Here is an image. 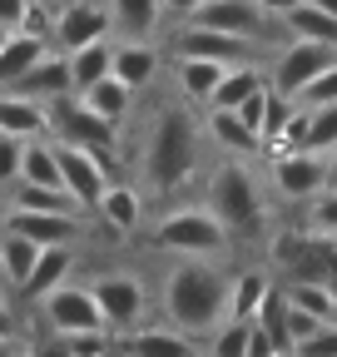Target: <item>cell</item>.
<instances>
[{
    "label": "cell",
    "mask_w": 337,
    "mask_h": 357,
    "mask_svg": "<svg viewBox=\"0 0 337 357\" xmlns=\"http://www.w3.org/2000/svg\"><path fill=\"white\" fill-rule=\"evenodd\" d=\"M224 307H228V273H224L219 263L179 258L174 268H168V283H164L168 328H179L184 337L214 333L224 323Z\"/></svg>",
    "instance_id": "6da1fadb"
},
{
    "label": "cell",
    "mask_w": 337,
    "mask_h": 357,
    "mask_svg": "<svg viewBox=\"0 0 337 357\" xmlns=\"http://www.w3.org/2000/svg\"><path fill=\"white\" fill-rule=\"evenodd\" d=\"M139 164H144L149 189H159V194L184 189L198 174V119H194L189 105H168V109L154 114Z\"/></svg>",
    "instance_id": "7a4b0ae2"
},
{
    "label": "cell",
    "mask_w": 337,
    "mask_h": 357,
    "mask_svg": "<svg viewBox=\"0 0 337 357\" xmlns=\"http://www.w3.org/2000/svg\"><path fill=\"white\" fill-rule=\"evenodd\" d=\"M203 208L224 223L228 238H238V234L253 238V234L263 229V218H268V204H263L258 178H253V169L238 164V159H228V164H219L214 174H208V204Z\"/></svg>",
    "instance_id": "3957f363"
},
{
    "label": "cell",
    "mask_w": 337,
    "mask_h": 357,
    "mask_svg": "<svg viewBox=\"0 0 337 357\" xmlns=\"http://www.w3.org/2000/svg\"><path fill=\"white\" fill-rule=\"evenodd\" d=\"M228 234L224 223L208 213L203 204H189V208H174L154 223V248L174 253V258H203V263H219L228 253Z\"/></svg>",
    "instance_id": "277c9868"
},
{
    "label": "cell",
    "mask_w": 337,
    "mask_h": 357,
    "mask_svg": "<svg viewBox=\"0 0 337 357\" xmlns=\"http://www.w3.org/2000/svg\"><path fill=\"white\" fill-rule=\"evenodd\" d=\"M45 134L55 144H75V149H90L104 169L114 164V129L104 124V119H95L90 109H84L75 95H65V100H55V105H45Z\"/></svg>",
    "instance_id": "5b68a950"
},
{
    "label": "cell",
    "mask_w": 337,
    "mask_h": 357,
    "mask_svg": "<svg viewBox=\"0 0 337 357\" xmlns=\"http://www.w3.org/2000/svg\"><path fill=\"white\" fill-rule=\"evenodd\" d=\"M189 25L219 30V35H233V40H248V45H258L268 30H283L268 10L253 6V0H203V6L189 15Z\"/></svg>",
    "instance_id": "8992f818"
},
{
    "label": "cell",
    "mask_w": 337,
    "mask_h": 357,
    "mask_svg": "<svg viewBox=\"0 0 337 357\" xmlns=\"http://www.w3.org/2000/svg\"><path fill=\"white\" fill-rule=\"evenodd\" d=\"M332 60H337L332 45L288 40L283 50H278V60H273V70H268V89H273V95H283V100H298V89H303L318 70H327Z\"/></svg>",
    "instance_id": "52a82bcc"
},
{
    "label": "cell",
    "mask_w": 337,
    "mask_h": 357,
    "mask_svg": "<svg viewBox=\"0 0 337 357\" xmlns=\"http://www.w3.org/2000/svg\"><path fill=\"white\" fill-rule=\"evenodd\" d=\"M40 312H45V323H50L60 337L109 333L104 318H100V307H95V298H90V288H79V283H60V288H50L45 298H40Z\"/></svg>",
    "instance_id": "ba28073f"
},
{
    "label": "cell",
    "mask_w": 337,
    "mask_h": 357,
    "mask_svg": "<svg viewBox=\"0 0 337 357\" xmlns=\"http://www.w3.org/2000/svg\"><path fill=\"white\" fill-rule=\"evenodd\" d=\"M90 298H95L109 333H130L139 323V312H144V283L134 273H100L90 283Z\"/></svg>",
    "instance_id": "9c48e42d"
},
{
    "label": "cell",
    "mask_w": 337,
    "mask_h": 357,
    "mask_svg": "<svg viewBox=\"0 0 337 357\" xmlns=\"http://www.w3.org/2000/svg\"><path fill=\"white\" fill-rule=\"evenodd\" d=\"M95 40H109V10L100 0H70L60 15H50V45L60 55L79 50V45H95Z\"/></svg>",
    "instance_id": "30bf717a"
},
{
    "label": "cell",
    "mask_w": 337,
    "mask_h": 357,
    "mask_svg": "<svg viewBox=\"0 0 337 357\" xmlns=\"http://www.w3.org/2000/svg\"><path fill=\"white\" fill-rule=\"evenodd\" d=\"M55 144V139H50ZM55 164H60V189L79 204V208H95L104 184H109V169L90 154V149H75V144H55Z\"/></svg>",
    "instance_id": "8fae6325"
},
{
    "label": "cell",
    "mask_w": 337,
    "mask_h": 357,
    "mask_svg": "<svg viewBox=\"0 0 337 357\" xmlns=\"http://www.w3.org/2000/svg\"><path fill=\"white\" fill-rule=\"evenodd\" d=\"M273 184H278L283 199H318L327 189V159L303 154V149L273 154Z\"/></svg>",
    "instance_id": "7c38bea8"
},
{
    "label": "cell",
    "mask_w": 337,
    "mask_h": 357,
    "mask_svg": "<svg viewBox=\"0 0 337 357\" xmlns=\"http://www.w3.org/2000/svg\"><path fill=\"white\" fill-rule=\"evenodd\" d=\"M0 229L30 238L35 248H55V243H75V238H79V218H70V213H25V208H6V213H0Z\"/></svg>",
    "instance_id": "4fadbf2b"
},
{
    "label": "cell",
    "mask_w": 337,
    "mask_h": 357,
    "mask_svg": "<svg viewBox=\"0 0 337 357\" xmlns=\"http://www.w3.org/2000/svg\"><path fill=\"white\" fill-rule=\"evenodd\" d=\"M10 95H25V100H35V105H55V100H65L70 95V65H65V55L60 50H45L15 84H10Z\"/></svg>",
    "instance_id": "5bb4252c"
},
{
    "label": "cell",
    "mask_w": 337,
    "mask_h": 357,
    "mask_svg": "<svg viewBox=\"0 0 337 357\" xmlns=\"http://www.w3.org/2000/svg\"><path fill=\"white\" fill-rule=\"evenodd\" d=\"M174 50L179 60H219V65H243L248 60V40L219 35V30H203V25H184L174 35Z\"/></svg>",
    "instance_id": "9a60e30c"
},
{
    "label": "cell",
    "mask_w": 337,
    "mask_h": 357,
    "mask_svg": "<svg viewBox=\"0 0 337 357\" xmlns=\"http://www.w3.org/2000/svg\"><path fill=\"white\" fill-rule=\"evenodd\" d=\"M70 268H75V248H70V243L40 248V253H35V263H30V273H25V283H20V298L40 303L50 288H60V283L70 278Z\"/></svg>",
    "instance_id": "2e32d148"
},
{
    "label": "cell",
    "mask_w": 337,
    "mask_h": 357,
    "mask_svg": "<svg viewBox=\"0 0 337 357\" xmlns=\"http://www.w3.org/2000/svg\"><path fill=\"white\" fill-rule=\"evenodd\" d=\"M154 70H159V50L149 40H124V45H114V65H109V75L130 89H144L149 79H154Z\"/></svg>",
    "instance_id": "e0dca14e"
},
{
    "label": "cell",
    "mask_w": 337,
    "mask_h": 357,
    "mask_svg": "<svg viewBox=\"0 0 337 357\" xmlns=\"http://www.w3.org/2000/svg\"><path fill=\"white\" fill-rule=\"evenodd\" d=\"M119 352H124V357H194L198 347H194V337H184L179 328H139V333L124 337Z\"/></svg>",
    "instance_id": "ac0fdd59"
},
{
    "label": "cell",
    "mask_w": 337,
    "mask_h": 357,
    "mask_svg": "<svg viewBox=\"0 0 337 357\" xmlns=\"http://www.w3.org/2000/svg\"><path fill=\"white\" fill-rule=\"evenodd\" d=\"M224 70H228V65H219V60H179L174 75H179V95H184V105H189V109H208V100H214V89H219Z\"/></svg>",
    "instance_id": "d6986e66"
},
{
    "label": "cell",
    "mask_w": 337,
    "mask_h": 357,
    "mask_svg": "<svg viewBox=\"0 0 337 357\" xmlns=\"http://www.w3.org/2000/svg\"><path fill=\"white\" fill-rule=\"evenodd\" d=\"M84 109H90L95 119H104L109 129H119L124 119H130V105H134V95H130V89H124L114 75H104L100 84H90V89H84V95H75Z\"/></svg>",
    "instance_id": "ffe728a7"
},
{
    "label": "cell",
    "mask_w": 337,
    "mask_h": 357,
    "mask_svg": "<svg viewBox=\"0 0 337 357\" xmlns=\"http://www.w3.org/2000/svg\"><path fill=\"white\" fill-rule=\"evenodd\" d=\"M268 293H273V283H268V273H258V268H248V273L228 278V307H224V318H228V323H253Z\"/></svg>",
    "instance_id": "44dd1931"
},
{
    "label": "cell",
    "mask_w": 337,
    "mask_h": 357,
    "mask_svg": "<svg viewBox=\"0 0 337 357\" xmlns=\"http://www.w3.org/2000/svg\"><path fill=\"white\" fill-rule=\"evenodd\" d=\"M65 65H70V95H84L90 84H100V79L109 75V65H114V45H109V40L79 45V50L65 55Z\"/></svg>",
    "instance_id": "7402d4cb"
},
{
    "label": "cell",
    "mask_w": 337,
    "mask_h": 357,
    "mask_svg": "<svg viewBox=\"0 0 337 357\" xmlns=\"http://www.w3.org/2000/svg\"><path fill=\"white\" fill-rule=\"evenodd\" d=\"M109 30H119L124 40H149L164 20L159 0H109Z\"/></svg>",
    "instance_id": "603a6c76"
},
{
    "label": "cell",
    "mask_w": 337,
    "mask_h": 357,
    "mask_svg": "<svg viewBox=\"0 0 337 357\" xmlns=\"http://www.w3.org/2000/svg\"><path fill=\"white\" fill-rule=\"evenodd\" d=\"M203 129H208V139H214L219 149H228V154H263V144H258V134H253L233 109H208L203 114Z\"/></svg>",
    "instance_id": "cb8c5ba5"
},
{
    "label": "cell",
    "mask_w": 337,
    "mask_h": 357,
    "mask_svg": "<svg viewBox=\"0 0 337 357\" xmlns=\"http://www.w3.org/2000/svg\"><path fill=\"white\" fill-rule=\"evenodd\" d=\"M0 134H10V139H35V134H45V105L0 89Z\"/></svg>",
    "instance_id": "d4e9b609"
},
{
    "label": "cell",
    "mask_w": 337,
    "mask_h": 357,
    "mask_svg": "<svg viewBox=\"0 0 337 357\" xmlns=\"http://www.w3.org/2000/svg\"><path fill=\"white\" fill-rule=\"evenodd\" d=\"M268 84V70H258L253 60H243V65H228L224 70V79H219V89H214V100H208V109H238L253 89H263Z\"/></svg>",
    "instance_id": "484cf974"
},
{
    "label": "cell",
    "mask_w": 337,
    "mask_h": 357,
    "mask_svg": "<svg viewBox=\"0 0 337 357\" xmlns=\"http://www.w3.org/2000/svg\"><path fill=\"white\" fill-rule=\"evenodd\" d=\"M278 25H283L288 40H318V45H332V50H337V20L322 15L318 6H308V0H298Z\"/></svg>",
    "instance_id": "4316f807"
},
{
    "label": "cell",
    "mask_w": 337,
    "mask_h": 357,
    "mask_svg": "<svg viewBox=\"0 0 337 357\" xmlns=\"http://www.w3.org/2000/svg\"><path fill=\"white\" fill-rule=\"evenodd\" d=\"M50 50V45L45 40H35V35H20V30H10L6 35V45H0V89H10L40 55H45Z\"/></svg>",
    "instance_id": "83f0119b"
},
{
    "label": "cell",
    "mask_w": 337,
    "mask_h": 357,
    "mask_svg": "<svg viewBox=\"0 0 337 357\" xmlns=\"http://www.w3.org/2000/svg\"><path fill=\"white\" fill-rule=\"evenodd\" d=\"M95 208L104 213V223H109V229H119V234L139 229V213H144L139 189H130V184H104V194H100V204H95Z\"/></svg>",
    "instance_id": "f1b7e54d"
},
{
    "label": "cell",
    "mask_w": 337,
    "mask_h": 357,
    "mask_svg": "<svg viewBox=\"0 0 337 357\" xmlns=\"http://www.w3.org/2000/svg\"><path fill=\"white\" fill-rule=\"evenodd\" d=\"M283 303L288 307H298V312H313V318H332V303H337V293L327 288V283H313V278H283Z\"/></svg>",
    "instance_id": "f546056e"
},
{
    "label": "cell",
    "mask_w": 337,
    "mask_h": 357,
    "mask_svg": "<svg viewBox=\"0 0 337 357\" xmlns=\"http://www.w3.org/2000/svg\"><path fill=\"white\" fill-rule=\"evenodd\" d=\"M10 208H25V213H70V218H79V213H84L65 189H40V184H15Z\"/></svg>",
    "instance_id": "4dcf8cb0"
},
{
    "label": "cell",
    "mask_w": 337,
    "mask_h": 357,
    "mask_svg": "<svg viewBox=\"0 0 337 357\" xmlns=\"http://www.w3.org/2000/svg\"><path fill=\"white\" fill-rule=\"evenodd\" d=\"M35 253H40V248H35L30 238L0 229V283L20 288V283H25V273H30V263H35Z\"/></svg>",
    "instance_id": "1f68e13d"
},
{
    "label": "cell",
    "mask_w": 337,
    "mask_h": 357,
    "mask_svg": "<svg viewBox=\"0 0 337 357\" xmlns=\"http://www.w3.org/2000/svg\"><path fill=\"white\" fill-rule=\"evenodd\" d=\"M303 114H308V129H303V154L327 159V154H332V144H337V105L303 109Z\"/></svg>",
    "instance_id": "d6a6232c"
},
{
    "label": "cell",
    "mask_w": 337,
    "mask_h": 357,
    "mask_svg": "<svg viewBox=\"0 0 337 357\" xmlns=\"http://www.w3.org/2000/svg\"><path fill=\"white\" fill-rule=\"evenodd\" d=\"M298 109H322V105H337V60L327 70H318L303 89H298V100H292Z\"/></svg>",
    "instance_id": "836d02e7"
},
{
    "label": "cell",
    "mask_w": 337,
    "mask_h": 357,
    "mask_svg": "<svg viewBox=\"0 0 337 357\" xmlns=\"http://www.w3.org/2000/svg\"><path fill=\"white\" fill-rule=\"evenodd\" d=\"M308 234H322V238H337V189H322L308 208Z\"/></svg>",
    "instance_id": "e575fe53"
},
{
    "label": "cell",
    "mask_w": 337,
    "mask_h": 357,
    "mask_svg": "<svg viewBox=\"0 0 337 357\" xmlns=\"http://www.w3.org/2000/svg\"><path fill=\"white\" fill-rule=\"evenodd\" d=\"M243 347H248V323H219L214 328V357H243Z\"/></svg>",
    "instance_id": "d590c367"
},
{
    "label": "cell",
    "mask_w": 337,
    "mask_h": 357,
    "mask_svg": "<svg viewBox=\"0 0 337 357\" xmlns=\"http://www.w3.org/2000/svg\"><path fill=\"white\" fill-rule=\"evenodd\" d=\"M268 100H273V89L263 84V89H253V95H248V100H243V105H238L233 114H238V119H243V124H248L253 134H263V119H268Z\"/></svg>",
    "instance_id": "8d00e7d4"
},
{
    "label": "cell",
    "mask_w": 337,
    "mask_h": 357,
    "mask_svg": "<svg viewBox=\"0 0 337 357\" xmlns=\"http://www.w3.org/2000/svg\"><path fill=\"white\" fill-rule=\"evenodd\" d=\"M292 357H337V328L322 323L313 337H303L298 347H292Z\"/></svg>",
    "instance_id": "74e56055"
},
{
    "label": "cell",
    "mask_w": 337,
    "mask_h": 357,
    "mask_svg": "<svg viewBox=\"0 0 337 357\" xmlns=\"http://www.w3.org/2000/svg\"><path fill=\"white\" fill-rule=\"evenodd\" d=\"M20 154H25V139H10V134H0V189L20 178Z\"/></svg>",
    "instance_id": "f35d334b"
},
{
    "label": "cell",
    "mask_w": 337,
    "mask_h": 357,
    "mask_svg": "<svg viewBox=\"0 0 337 357\" xmlns=\"http://www.w3.org/2000/svg\"><path fill=\"white\" fill-rule=\"evenodd\" d=\"M283 328H288L292 347H298L303 337H313V333L322 328V318H313V312H298V307H288V303H283Z\"/></svg>",
    "instance_id": "ab89813d"
},
{
    "label": "cell",
    "mask_w": 337,
    "mask_h": 357,
    "mask_svg": "<svg viewBox=\"0 0 337 357\" xmlns=\"http://www.w3.org/2000/svg\"><path fill=\"white\" fill-rule=\"evenodd\" d=\"M25 6H30V0H0V30H15L20 15H25Z\"/></svg>",
    "instance_id": "60d3db41"
},
{
    "label": "cell",
    "mask_w": 337,
    "mask_h": 357,
    "mask_svg": "<svg viewBox=\"0 0 337 357\" xmlns=\"http://www.w3.org/2000/svg\"><path fill=\"white\" fill-rule=\"evenodd\" d=\"M198 6H203V0H159V10H164V15H179V20H189Z\"/></svg>",
    "instance_id": "b9f144b4"
},
{
    "label": "cell",
    "mask_w": 337,
    "mask_h": 357,
    "mask_svg": "<svg viewBox=\"0 0 337 357\" xmlns=\"http://www.w3.org/2000/svg\"><path fill=\"white\" fill-rule=\"evenodd\" d=\"M253 6H258V10H268L273 20H283V15H288L292 6H298V0H253Z\"/></svg>",
    "instance_id": "7bdbcfd3"
},
{
    "label": "cell",
    "mask_w": 337,
    "mask_h": 357,
    "mask_svg": "<svg viewBox=\"0 0 337 357\" xmlns=\"http://www.w3.org/2000/svg\"><path fill=\"white\" fill-rule=\"evenodd\" d=\"M0 337H15V318H10L6 303H0Z\"/></svg>",
    "instance_id": "ee69618b"
},
{
    "label": "cell",
    "mask_w": 337,
    "mask_h": 357,
    "mask_svg": "<svg viewBox=\"0 0 337 357\" xmlns=\"http://www.w3.org/2000/svg\"><path fill=\"white\" fill-rule=\"evenodd\" d=\"M308 6H318L322 15H332V20H337V0H308Z\"/></svg>",
    "instance_id": "f6af8a7d"
},
{
    "label": "cell",
    "mask_w": 337,
    "mask_h": 357,
    "mask_svg": "<svg viewBox=\"0 0 337 357\" xmlns=\"http://www.w3.org/2000/svg\"><path fill=\"white\" fill-rule=\"evenodd\" d=\"M0 357H15V337H0Z\"/></svg>",
    "instance_id": "bcb514c9"
},
{
    "label": "cell",
    "mask_w": 337,
    "mask_h": 357,
    "mask_svg": "<svg viewBox=\"0 0 337 357\" xmlns=\"http://www.w3.org/2000/svg\"><path fill=\"white\" fill-rule=\"evenodd\" d=\"M327 174H337V144H332V154H327Z\"/></svg>",
    "instance_id": "7dc6e473"
},
{
    "label": "cell",
    "mask_w": 337,
    "mask_h": 357,
    "mask_svg": "<svg viewBox=\"0 0 337 357\" xmlns=\"http://www.w3.org/2000/svg\"><path fill=\"white\" fill-rule=\"evenodd\" d=\"M327 189H337V174H327Z\"/></svg>",
    "instance_id": "c3c4849f"
},
{
    "label": "cell",
    "mask_w": 337,
    "mask_h": 357,
    "mask_svg": "<svg viewBox=\"0 0 337 357\" xmlns=\"http://www.w3.org/2000/svg\"><path fill=\"white\" fill-rule=\"evenodd\" d=\"M327 323H332V328H337V303H332V318H327Z\"/></svg>",
    "instance_id": "681fc988"
},
{
    "label": "cell",
    "mask_w": 337,
    "mask_h": 357,
    "mask_svg": "<svg viewBox=\"0 0 337 357\" xmlns=\"http://www.w3.org/2000/svg\"><path fill=\"white\" fill-rule=\"evenodd\" d=\"M6 35H10V30H0V45H6Z\"/></svg>",
    "instance_id": "f907efd6"
},
{
    "label": "cell",
    "mask_w": 337,
    "mask_h": 357,
    "mask_svg": "<svg viewBox=\"0 0 337 357\" xmlns=\"http://www.w3.org/2000/svg\"><path fill=\"white\" fill-rule=\"evenodd\" d=\"M109 357H124V352H114V347H109Z\"/></svg>",
    "instance_id": "816d5d0a"
},
{
    "label": "cell",
    "mask_w": 337,
    "mask_h": 357,
    "mask_svg": "<svg viewBox=\"0 0 337 357\" xmlns=\"http://www.w3.org/2000/svg\"><path fill=\"white\" fill-rule=\"evenodd\" d=\"M0 213H6V208H0Z\"/></svg>",
    "instance_id": "f5cc1de1"
},
{
    "label": "cell",
    "mask_w": 337,
    "mask_h": 357,
    "mask_svg": "<svg viewBox=\"0 0 337 357\" xmlns=\"http://www.w3.org/2000/svg\"><path fill=\"white\" fill-rule=\"evenodd\" d=\"M194 357H198V352H194Z\"/></svg>",
    "instance_id": "db71d44e"
}]
</instances>
